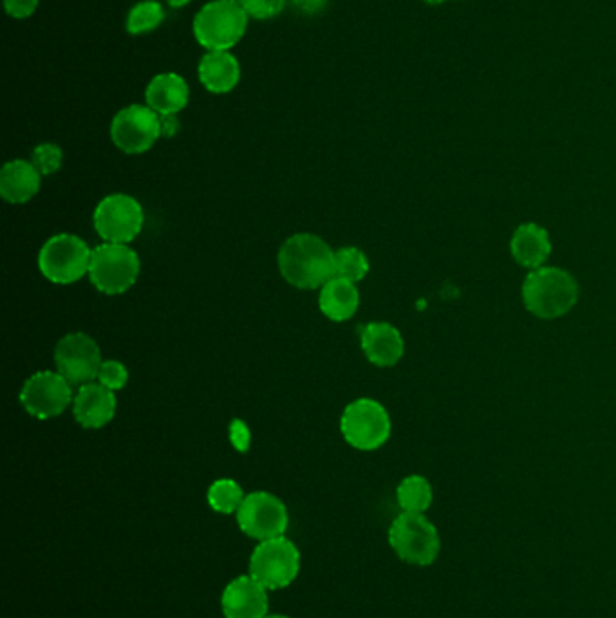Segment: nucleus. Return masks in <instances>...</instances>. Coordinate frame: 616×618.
Masks as SVG:
<instances>
[{"label": "nucleus", "mask_w": 616, "mask_h": 618, "mask_svg": "<svg viewBox=\"0 0 616 618\" xmlns=\"http://www.w3.org/2000/svg\"><path fill=\"white\" fill-rule=\"evenodd\" d=\"M284 281L299 290H316L335 277V251L322 237L295 234L279 251Z\"/></svg>", "instance_id": "nucleus-1"}, {"label": "nucleus", "mask_w": 616, "mask_h": 618, "mask_svg": "<svg viewBox=\"0 0 616 618\" xmlns=\"http://www.w3.org/2000/svg\"><path fill=\"white\" fill-rule=\"evenodd\" d=\"M579 301V282L570 271L557 266H540L523 282V302L531 315L545 321L570 313Z\"/></svg>", "instance_id": "nucleus-2"}, {"label": "nucleus", "mask_w": 616, "mask_h": 618, "mask_svg": "<svg viewBox=\"0 0 616 618\" xmlns=\"http://www.w3.org/2000/svg\"><path fill=\"white\" fill-rule=\"evenodd\" d=\"M389 547L411 566H433L441 553L438 528L425 514L402 512L389 527Z\"/></svg>", "instance_id": "nucleus-3"}, {"label": "nucleus", "mask_w": 616, "mask_h": 618, "mask_svg": "<svg viewBox=\"0 0 616 618\" xmlns=\"http://www.w3.org/2000/svg\"><path fill=\"white\" fill-rule=\"evenodd\" d=\"M250 16L239 0H212L194 16V36L209 52H229L246 35Z\"/></svg>", "instance_id": "nucleus-4"}, {"label": "nucleus", "mask_w": 616, "mask_h": 618, "mask_svg": "<svg viewBox=\"0 0 616 618\" xmlns=\"http://www.w3.org/2000/svg\"><path fill=\"white\" fill-rule=\"evenodd\" d=\"M301 552L295 542L288 537H276L260 541L254 548L248 564V573L259 581L266 589L277 592L295 583L301 573Z\"/></svg>", "instance_id": "nucleus-5"}, {"label": "nucleus", "mask_w": 616, "mask_h": 618, "mask_svg": "<svg viewBox=\"0 0 616 618\" xmlns=\"http://www.w3.org/2000/svg\"><path fill=\"white\" fill-rule=\"evenodd\" d=\"M139 268L138 254L131 246L103 243L92 250L89 279L98 292L122 295L138 281Z\"/></svg>", "instance_id": "nucleus-6"}, {"label": "nucleus", "mask_w": 616, "mask_h": 618, "mask_svg": "<svg viewBox=\"0 0 616 618\" xmlns=\"http://www.w3.org/2000/svg\"><path fill=\"white\" fill-rule=\"evenodd\" d=\"M92 250L72 234L49 237L38 254V270L53 284H75L89 276Z\"/></svg>", "instance_id": "nucleus-7"}, {"label": "nucleus", "mask_w": 616, "mask_h": 618, "mask_svg": "<svg viewBox=\"0 0 616 618\" xmlns=\"http://www.w3.org/2000/svg\"><path fill=\"white\" fill-rule=\"evenodd\" d=\"M340 430L352 449L371 452L391 438V416L377 400H355L341 414Z\"/></svg>", "instance_id": "nucleus-8"}, {"label": "nucleus", "mask_w": 616, "mask_h": 618, "mask_svg": "<svg viewBox=\"0 0 616 618\" xmlns=\"http://www.w3.org/2000/svg\"><path fill=\"white\" fill-rule=\"evenodd\" d=\"M235 517L240 531L257 542L285 536L290 527V514L284 501L265 491L246 494Z\"/></svg>", "instance_id": "nucleus-9"}, {"label": "nucleus", "mask_w": 616, "mask_h": 618, "mask_svg": "<svg viewBox=\"0 0 616 618\" xmlns=\"http://www.w3.org/2000/svg\"><path fill=\"white\" fill-rule=\"evenodd\" d=\"M92 223L98 236L105 243L128 245L142 234L145 212L133 195L111 194L98 203Z\"/></svg>", "instance_id": "nucleus-10"}, {"label": "nucleus", "mask_w": 616, "mask_h": 618, "mask_svg": "<svg viewBox=\"0 0 616 618\" xmlns=\"http://www.w3.org/2000/svg\"><path fill=\"white\" fill-rule=\"evenodd\" d=\"M161 138V116L148 105H128L111 123L112 144L125 154H143Z\"/></svg>", "instance_id": "nucleus-11"}, {"label": "nucleus", "mask_w": 616, "mask_h": 618, "mask_svg": "<svg viewBox=\"0 0 616 618\" xmlns=\"http://www.w3.org/2000/svg\"><path fill=\"white\" fill-rule=\"evenodd\" d=\"M102 363L100 346L86 333H69L56 344V371L71 385L82 387L98 380Z\"/></svg>", "instance_id": "nucleus-12"}, {"label": "nucleus", "mask_w": 616, "mask_h": 618, "mask_svg": "<svg viewBox=\"0 0 616 618\" xmlns=\"http://www.w3.org/2000/svg\"><path fill=\"white\" fill-rule=\"evenodd\" d=\"M72 385L58 371H41L24 382L21 404L36 419L60 416L71 405Z\"/></svg>", "instance_id": "nucleus-13"}, {"label": "nucleus", "mask_w": 616, "mask_h": 618, "mask_svg": "<svg viewBox=\"0 0 616 618\" xmlns=\"http://www.w3.org/2000/svg\"><path fill=\"white\" fill-rule=\"evenodd\" d=\"M270 589H266L250 573L239 575L224 586L221 611L224 618H265L270 609Z\"/></svg>", "instance_id": "nucleus-14"}, {"label": "nucleus", "mask_w": 616, "mask_h": 618, "mask_svg": "<svg viewBox=\"0 0 616 618\" xmlns=\"http://www.w3.org/2000/svg\"><path fill=\"white\" fill-rule=\"evenodd\" d=\"M117 402L114 391L102 383H86L72 402V413L83 429H102L116 416Z\"/></svg>", "instance_id": "nucleus-15"}, {"label": "nucleus", "mask_w": 616, "mask_h": 618, "mask_svg": "<svg viewBox=\"0 0 616 618\" xmlns=\"http://www.w3.org/2000/svg\"><path fill=\"white\" fill-rule=\"evenodd\" d=\"M360 342L367 360L377 368H392L405 353L402 333L389 323L366 324L360 335Z\"/></svg>", "instance_id": "nucleus-16"}, {"label": "nucleus", "mask_w": 616, "mask_h": 618, "mask_svg": "<svg viewBox=\"0 0 616 618\" xmlns=\"http://www.w3.org/2000/svg\"><path fill=\"white\" fill-rule=\"evenodd\" d=\"M145 100L159 116L181 113L189 105V83L178 72H161L148 82Z\"/></svg>", "instance_id": "nucleus-17"}, {"label": "nucleus", "mask_w": 616, "mask_h": 618, "mask_svg": "<svg viewBox=\"0 0 616 618\" xmlns=\"http://www.w3.org/2000/svg\"><path fill=\"white\" fill-rule=\"evenodd\" d=\"M42 175L26 159H11L0 170V195L13 205L33 200L41 190Z\"/></svg>", "instance_id": "nucleus-18"}, {"label": "nucleus", "mask_w": 616, "mask_h": 618, "mask_svg": "<svg viewBox=\"0 0 616 618\" xmlns=\"http://www.w3.org/2000/svg\"><path fill=\"white\" fill-rule=\"evenodd\" d=\"M198 78L206 91L226 94L239 83V60L229 52H209L199 60Z\"/></svg>", "instance_id": "nucleus-19"}, {"label": "nucleus", "mask_w": 616, "mask_h": 618, "mask_svg": "<svg viewBox=\"0 0 616 618\" xmlns=\"http://www.w3.org/2000/svg\"><path fill=\"white\" fill-rule=\"evenodd\" d=\"M509 250H512L515 261L519 262L523 268L537 270L540 266H545L550 257V236L542 226L535 225V223H523L512 237Z\"/></svg>", "instance_id": "nucleus-20"}, {"label": "nucleus", "mask_w": 616, "mask_h": 618, "mask_svg": "<svg viewBox=\"0 0 616 618\" xmlns=\"http://www.w3.org/2000/svg\"><path fill=\"white\" fill-rule=\"evenodd\" d=\"M360 306V293L355 282L333 277L321 288L318 307L333 323H346L355 317Z\"/></svg>", "instance_id": "nucleus-21"}, {"label": "nucleus", "mask_w": 616, "mask_h": 618, "mask_svg": "<svg viewBox=\"0 0 616 618\" xmlns=\"http://www.w3.org/2000/svg\"><path fill=\"white\" fill-rule=\"evenodd\" d=\"M397 505L402 512L411 514H425L434 501L433 485L427 477L413 474L407 475L396 488Z\"/></svg>", "instance_id": "nucleus-22"}, {"label": "nucleus", "mask_w": 616, "mask_h": 618, "mask_svg": "<svg viewBox=\"0 0 616 618\" xmlns=\"http://www.w3.org/2000/svg\"><path fill=\"white\" fill-rule=\"evenodd\" d=\"M245 497V491L240 488L239 483L235 480H229V477L214 481L210 485L209 492H206V501H209L210 508L217 512V514H223V516L237 514Z\"/></svg>", "instance_id": "nucleus-23"}, {"label": "nucleus", "mask_w": 616, "mask_h": 618, "mask_svg": "<svg viewBox=\"0 0 616 618\" xmlns=\"http://www.w3.org/2000/svg\"><path fill=\"white\" fill-rule=\"evenodd\" d=\"M165 22L164 5L158 0H142L128 11L125 30L128 35L138 36L158 30Z\"/></svg>", "instance_id": "nucleus-24"}, {"label": "nucleus", "mask_w": 616, "mask_h": 618, "mask_svg": "<svg viewBox=\"0 0 616 618\" xmlns=\"http://www.w3.org/2000/svg\"><path fill=\"white\" fill-rule=\"evenodd\" d=\"M369 259L360 248L346 246L335 251V277L346 279L349 282L363 281L369 273Z\"/></svg>", "instance_id": "nucleus-25"}, {"label": "nucleus", "mask_w": 616, "mask_h": 618, "mask_svg": "<svg viewBox=\"0 0 616 618\" xmlns=\"http://www.w3.org/2000/svg\"><path fill=\"white\" fill-rule=\"evenodd\" d=\"M61 161H64V153L55 144L36 145L35 150L31 154V164L35 165L36 170L42 176H52L58 172Z\"/></svg>", "instance_id": "nucleus-26"}, {"label": "nucleus", "mask_w": 616, "mask_h": 618, "mask_svg": "<svg viewBox=\"0 0 616 618\" xmlns=\"http://www.w3.org/2000/svg\"><path fill=\"white\" fill-rule=\"evenodd\" d=\"M288 0H239L243 10L255 21H268L280 15Z\"/></svg>", "instance_id": "nucleus-27"}, {"label": "nucleus", "mask_w": 616, "mask_h": 618, "mask_svg": "<svg viewBox=\"0 0 616 618\" xmlns=\"http://www.w3.org/2000/svg\"><path fill=\"white\" fill-rule=\"evenodd\" d=\"M128 382V371L122 362L117 360H105L98 373V383H102L103 387L111 391H120L125 387Z\"/></svg>", "instance_id": "nucleus-28"}, {"label": "nucleus", "mask_w": 616, "mask_h": 618, "mask_svg": "<svg viewBox=\"0 0 616 618\" xmlns=\"http://www.w3.org/2000/svg\"><path fill=\"white\" fill-rule=\"evenodd\" d=\"M229 441L234 445V449L239 450V452H248L250 450V427L243 419H232V424H229Z\"/></svg>", "instance_id": "nucleus-29"}, {"label": "nucleus", "mask_w": 616, "mask_h": 618, "mask_svg": "<svg viewBox=\"0 0 616 618\" xmlns=\"http://www.w3.org/2000/svg\"><path fill=\"white\" fill-rule=\"evenodd\" d=\"M41 0H4V10L13 19H30L38 8Z\"/></svg>", "instance_id": "nucleus-30"}, {"label": "nucleus", "mask_w": 616, "mask_h": 618, "mask_svg": "<svg viewBox=\"0 0 616 618\" xmlns=\"http://www.w3.org/2000/svg\"><path fill=\"white\" fill-rule=\"evenodd\" d=\"M329 0H291V4L296 11H301L302 15H318L326 10Z\"/></svg>", "instance_id": "nucleus-31"}, {"label": "nucleus", "mask_w": 616, "mask_h": 618, "mask_svg": "<svg viewBox=\"0 0 616 618\" xmlns=\"http://www.w3.org/2000/svg\"><path fill=\"white\" fill-rule=\"evenodd\" d=\"M179 127H181V123H179L178 114L161 116V136L165 138H173L179 133Z\"/></svg>", "instance_id": "nucleus-32"}, {"label": "nucleus", "mask_w": 616, "mask_h": 618, "mask_svg": "<svg viewBox=\"0 0 616 618\" xmlns=\"http://www.w3.org/2000/svg\"><path fill=\"white\" fill-rule=\"evenodd\" d=\"M190 0H167V4L172 8V10H181L184 5L189 4Z\"/></svg>", "instance_id": "nucleus-33"}, {"label": "nucleus", "mask_w": 616, "mask_h": 618, "mask_svg": "<svg viewBox=\"0 0 616 618\" xmlns=\"http://www.w3.org/2000/svg\"><path fill=\"white\" fill-rule=\"evenodd\" d=\"M425 2H427V4L438 5L444 4V2H447V0H425Z\"/></svg>", "instance_id": "nucleus-34"}, {"label": "nucleus", "mask_w": 616, "mask_h": 618, "mask_svg": "<svg viewBox=\"0 0 616 618\" xmlns=\"http://www.w3.org/2000/svg\"><path fill=\"white\" fill-rule=\"evenodd\" d=\"M265 618H291V617H288V615H280V614L270 615V614H268V615H266Z\"/></svg>", "instance_id": "nucleus-35"}]
</instances>
